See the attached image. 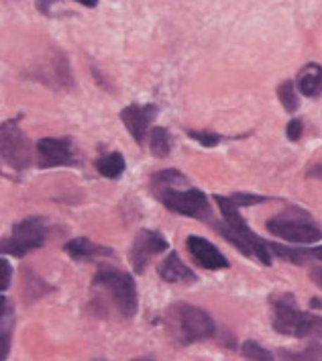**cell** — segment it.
Returning a JSON list of instances; mask_svg holds the SVG:
<instances>
[{
    "label": "cell",
    "instance_id": "1",
    "mask_svg": "<svg viewBox=\"0 0 322 361\" xmlns=\"http://www.w3.org/2000/svg\"><path fill=\"white\" fill-rule=\"evenodd\" d=\"M151 194L173 214H182L202 223H212V207L209 196L200 188L188 186V178L180 170L155 171L149 180Z\"/></svg>",
    "mask_w": 322,
    "mask_h": 361
},
{
    "label": "cell",
    "instance_id": "2",
    "mask_svg": "<svg viewBox=\"0 0 322 361\" xmlns=\"http://www.w3.org/2000/svg\"><path fill=\"white\" fill-rule=\"evenodd\" d=\"M214 202L218 204V210L223 214V223L212 221L210 227L214 228L223 239H227L233 247L239 249L243 255L255 257L264 266H271L273 251L267 241H264L257 233L251 231L249 223L243 219V214L239 210L241 207L230 196H221V194H214Z\"/></svg>",
    "mask_w": 322,
    "mask_h": 361
},
{
    "label": "cell",
    "instance_id": "3",
    "mask_svg": "<svg viewBox=\"0 0 322 361\" xmlns=\"http://www.w3.org/2000/svg\"><path fill=\"white\" fill-rule=\"evenodd\" d=\"M269 305L275 333L308 343H322V317L302 310L292 294H273Z\"/></svg>",
    "mask_w": 322,
    "mask_h": 361
},
{
    "label": "cell",
    "instance_id": "4",
    "mask_svg": "<svg viewBox=\"0 0 322 361\" xmlns=\"http://www.w3.org/2000/svg\"><path fill=\"white\" fill-rule=\"evenodd\" d=\"M166 329L180 347L206 341L216 335V323L209 312L190 302H173L166 310Z\"/></svg>",
    "mask_w": 322,
    "mask_h": 361
},
{
    "label": "cell",
    "instance_id": "5",
    "mask_svg": "<svg viewBox=\"0 0 322 361\" xmlns=\"http://www.w3.org/2000/svg\"><path fill=\"white\" fill-rule=\"evenodd\" d=\"M266 228L273 237L294 245H314L322 241L321 225L312 219L310 212L300 207L285 209L284 212L267 219Z\"/></svg>",
    "mask_w": 322,
    "mask_h": 361
},
{
    "label": "cell",
    "instance_id": "6",
    "mask_svg": "<svg viewBox=\"0 0 322 361\" xmlns=\"http://www.w3.org/2000/svg\"><path fill=\"white\" fill-rule=\"evenodd\" d=\"M92 286L109 292L113 305L125 319H133L137 314L139 310L137 282L129 271H123L113 266H100L92 280Z\"/></svg>",
    "mask_w": 322,
    "mask_h": 361
},
{
    "label": "cell",
    "instance_id": "7",
    "mask_svg": "<svg viewBox=\"0 0 322 361\" xmlns=\"http://www.w3.org/2000/svg\"><path fill=\"white\" fill-rule=\"evenodd\" d=\"M47 231H49V227L41 216H27L13 227L8 237L2 239V253L23 259L31 251L45 245Z\"/></svg>",
    "mask_w": 322,
    "mask_h": 361
},
{
    "label": "cell",
    "instance_id": "8",
    "mask_svg": "<svg viewBox=\"0 0 322 361\" xmlns=\"http://www.w3.org/2000/svg\"><path fill=\"white\" fill-rule=\"evenodd\" d=\"M23 114L8 118L0 127V155L2 161L13 168V170L23 171L33 164V143L23 133L19 121Z\"/></svg>",
    "mask_w": 322,
    "mask_h": 361
},
{
    "label": "cell",
    "instance_id": "9",
    "mask_svg": "<svg viewBox=\"0 0 322 361\" xmlns=\"http://www.w3.org/2000/svg\"><path fill=\"white\" fill-rule=\"evenodd\" d=\"M168 249H170V241L163 235H159L157 231H151V228H141L135 235L133 245L129 251V264L133 267L135 274L141 276L147 264L151 262V257L161 255Z\"/></svg>",
    "mask_w": 322,
    "mask_h": 361
},
{
    "label": "cell",
    "instance_id": "10",
    "mask_svg": "<svg viewBox=\"0 0 322 361\" xmlns=\"http://www.w3.org/2000/svg\"><path fill=\"white\" fill-rule=\"evenodd\" d=\"M39 168H76V149L70 139L61 137H43L35 145Z\"/></svg>",
    "mask_w": 322,
    "mask_h": 361
},
{
    "label": "cell",
    "instance_id": "11",
    "mask_svg": "<svg viewBox=\"0 0 322 361\" xmlns=\"http://www.w3.org/2000/svg\"><path fill=\"white\" fill-rule=\"evenodd\" d=\"M157 113H159L157 104H129L120 111V121L135 141L143 145L147 141V135L151 131L149 127Z\"/></svg>",
    "mask_w": 322,
    "mask_h": 361
},
{
    "label": "cell",
    "instance_id": "12",
    "mask_svg": "<svg viewBox=\"0 0 322 361\" xmlns=\"http://www.w3.org/2000/svg\"><path fill=\"white\" fill-rule=\"evenodd\" d=\"M186 249H188L190 257L194 259V264H198L204 269L216 271V269L230 267L225 253L218 247H214V243H210L209 239H204V237L190 235L188 239H186Z\"/></svg>",
    "mask_w": 322,
    "mask_h": 361
},
{
    "label": "cell",
    "instance_id": "13",
    "mask_svg": "<svg viewBox=\"0 0 322 361\" xmlns=\"http://www.w3.org/2000/svg\"><path fill=\"white\" fill-rule=\"evenodd\" d=\"M157 274L168 284H196L198 282V276L180 259L175 251H170L166 259H161V264L157 266Z\"/></svg>",
    "mask_w": 322,
    "mask_h": 361
},
{
    "label": "cell",
    "instance_id": "14",
    "mask_svg": "<svg viewBox=\"0 0 322 361\" xmlns=\"http://www.w3.org/2000/svg\"><path fill=\"white\" fill-rule=\"evenodd\" d=\"M269 247L273 251V255H278L280 259L290 262V264H296V266H304L308 262H321L322 264V245H314V247H308V245H298V247H287L282 243H271L267 241Z\"/></svg>",
    "mask_w": 322,
    "mask_h": 361
},
{
    "label": "cell",
    "instance_id": "15",
    "mask_svg": "<svg viewBox=\"0 0 322 361\" xmlns=\"http://www.w3.org/2000/svg\"><path fill=\"white\" fill-rule=\"evenodd\" d=\"M66 253L76 259V262H90L94 257H113L114 251L111 247H104V245H98V243H92L90 239L86 237H76V239H70L66 243Z\"/></svg>",
    "mask_w": 322,
    "mask_h": 361
},
{
    "label": "cell",
    "instance_id": "16",
    "mask_svg": "<svg viewBox=\"0 0 322 361\" xmlns=\"http://www.w3.org/2000/svg\"><path fill=\"white\" fill-rule=\"evenodd\" d=\"M20 274H23V302L27 306L54 292V286L47 284L31 267H23Z\"/></svg>",
    "mask_w": 322,
    "mask_h": 361
},
{
    "label": "cell",
    "instance_id": "17",
    "mask_svg": "<svg viewBox=\"0 0 322 361\" xmlns=\"http://www.w3.org/2000/svg\"><path fill=\"white\" fill-rule=\"evenodd\" d=\"M296 84H298V90L300 94L306 98H316L322 94V66L321 63H306L300 74L296 78Z\"/></svg>",
    "mask_w": 322,
    "mask_h": 361
},
{
    "label": "cell",
    "instance_id": "18",
    "mask_svg": "<svg viewBox=\"0 0 322 361\" xmlns=\"http://www.w3.org/2000/svg\"><path fill=\"white\" fill-rule=\"evenodd\" d=\"M13 331H15V308H13V305L8 302V298H6V296H2V314H0L2 345H0V360H8Z\"/></svg>",
    "mask_w": 322,
    "mask_h": 361
},
{
    "label": "cell",
    "instance_id": "19",
    "mask_svg": "<svg viewBox=\"0 0 322 361\" xmlns=\"http://www.w3.org/2000/svg\"><path fill=\"white\" fill-rule=\"evenodd\" d=\"M96 170L100 171L102 178H109V180H118L125 170H127V161H125V155L120 152H111L106 155H100L96 159Z\"/></svg>",
    "mask_w": 322,
    "mask_h": 361
},
{
    "label": "cell",
    "instance_id": "20",
    "mask_svg": "<svg viewBox=\"0 0 322 361\" xmlns=\"http://www.w3.org/2000/svg\"><path fill=\"white\" fill-rule=\"evenodd\" d=\"M149 149L155 157L166 159L171 153V133L166 127H153L149 131Z\"/></svg>",
    "mask_w": 322,
    "mask_h": 361
},
{
    "label": "cell",
    "instance_id": "21",
    "mask_svg": "<svg viewBox=\"0 0 322 361\" xmlns=\"http://www.w3.org/2000/svg\"><path fill=\"white\" fill-rule=\"evenodd\" d=\"M296 82L294 80H285L282 82L280 86H278V98H280V102H282V106L285 109V113L294 114L298 109H300V98H298V92L300 90H296Z\"/></svg>",
    "mask_w": 322,
    "mask_h": 361
},
{
    "label": "cell",
    "instance_id": "22",
    "mask_svg": "<svg viewBox=\"0 0 322 361\" xmlns=\"http://www.w3.org/2000/svg\"><path fill=\"white\" fill-rule=\"evenodd\" d=\"M243 357L251 361H273V353L267 351L266 347H261L257 341L249 339V341L243 343Z\"/></svg>",
    "mask_w": 322,
    "mask_h": 361
},
{
    "label": "cell",
    "instance_id": "23",
    "mask_svg": "<svg viewBox=\"0 0 322 361\" xmlns=\"http://www.w3.org/2000/svg\"><path fill=\"white\" fill-rule=\"evenodd\" d=\"M186 133H188L190 139L198 141L202 147H216V145H221L223 139H225L223 135L214 133V131H194V129H188Z\"/></svg>",
    "mask_w": 322,
    "mask_h": 361
},
{
    "label": "cell",
    "instance_id": "24",
    "mask_svg": "<svg viewBox=\"0 0 322 361\" xmlns=\"http://www.w3.org/2000/svg\"><path fill=\"white\" fill-rule=\"evenodd\" d=\"M241 209L243 207H255V204H261V202H267L269 198L266 196H259V194H253V192H233L228 194Z\"/></svg>",
    "mask_w": 322,
    "mask_h": 361
},
{
    "label": "cell",
    "instance_id": "25",
    "mask_svg": "<svg viewBox=\"0 0 322 361\" xmlns=\"http://www.w3.org/2000/svg\"><path fill=\"white\" fill-rule=\"evenodd\" d=\"M304 133V123L300 118H292L290 123H287V127H285V137L290 139V141H300L302 139Z\"/></svg>",
    "mask_w": 322,
    "mask_h": 361
},
{
    "label": "cell",
    "instance_id": "26",
    "mask_svg": "<svg viewBox=\"0 0 322 361\" xmlns=\"http://www.w3.org/2000/svg\"><path fill=\"white\" fill-rule=\"evenodd\" d=\"M11 280H13V267H11V262L6 257H2V292L8 290Z\"/></svg>",
    "mask_w": 322,
    "mask_h": 361
},
{
    "label": "cell",
    "instance_id": "27",
    "mask_svg": "<svg viewBox=\"0 0 322 361\" xmlns=\"http://www.w3.org/2000/svg\"><path fill=\"white\" fill-rule=\"evenodd\" d=\"M56 2H59V0H35L39 13L45 15V17H51V6H54Z\"/></svg>",
    "mask_w": 322,
    "mask_h": 361
},
{
    "label": "cell",
    "instance_id": "28",
    "mask_svg": "<svg viewBox=\"0 0 322 361\" xmlns=\"http://www.w3.org/2000/svg\"><path fill=\"white\" fill-rule=\"evenodd\" d=\"M306 176H308V178H312V180H321L322 182V161L314 164L312 168H308Z\"/></svg>",
    "mask_w": 322,
    "mask_h": 361
},
{
    "label": "cell",
    "instance_id": "29",
    "mask_svg": "<svg viewBox=\"0 0 322 361\" xmlns=\"http://www.w3.org/2000/svg\"><path fill=\"white\" fill-rule=\"evenodd\" d=\"M310 280L322 290V267H312L310 269Z\"/></svg>",
    "mask_w": 322,
    "mask_h": 361
},
{
    "label": "cell",
    "instance_id": "30",
    "mask_svg": "<svg viewBox=\"0 0 322 361\" xmlns=\"http://www.w3.org/2000/svg\"><path fill=\"white\" fill-rule=\"evenodd\" d=\"M80 4H84V6H88V8H94L96 4H98V0H76Z\"/></svg>",
    "mask_w": 322,
    "mask_h": 361
}]
</instances>
